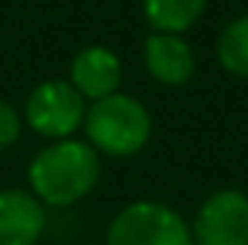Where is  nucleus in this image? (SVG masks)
Masks as SVG:
<instances>
[{
  "instance_id": "nucleus-1",
  "label": "nucleus",
  "mask_w": 248,
  "mask_h": 245,
  "mask_svg": "<svg viewBox=\"0 0 248 245\" xmlns=\"http://www.w3.org/2000/svg\"><path fill=\"white\" fill-rule=\"evenodd\" d=\"M101 153L87 138L49 141L29 162V187L49 208H72L101 182Z\"/></svg>"
},
{
  "instance_id": "nucleus-2",
  "label": "nucleus",
  "mask_w": 248,
  "mask_h": 245,
  "mask_svg": "<svg viewBox=\"0 0 248 245\" xmlns=\"http://www.w3.org/2000/svg\"><path fill=\"white\" fill-rule=\"evenodd\" d=\"M84 138L110 159L139 156L153 138V116L147 104L130 92H113L90 101L84 116Z\"/></svg>"
},
{
  "instance_id": "nucleus-3",
  "label": "nucleus",
  "mask_w": 248,
  "mask_h": 245,
  "mask_svg": "<svg viewBox=\"0 0 248 245\" xmlns=\"http://www.w3.org/2000/svg\"><path fill=\"white\" fill-rule=\"evenodd\" d=\"M104 245H196L190 219L168 202L136 199L124 205L104 231Z\"/></svg>"
},
{
  "instance_id": "nucleus-4",
  "label": "nucleus",
  "mask_w": 248,
  "mask_h": 245,
  "mask_svg": "<svg viewBox=\"0 0 248 245\" xmlns=\"http://www.w3.org/2000/svg\"><path fill=\"white\" fill-rule=\"evenodd\" d=\"M84 116L87 98L66 78L41 81L23 104V124L49 141L72 138L84 127Z\"/></svg>"
},
{
  "instance_id": "nucleus-5",
  "label": "nucleus",
  "mask_w": 248,
  "mask_h": 245,
  "mask_svg": "<svg viewBox=\"0 0 248 245\" xmlns=\"http://www.w3.org/2000/svg\"><path fill=\"white\" fill-rule=\"evenodd\" d=\"M196 245H248V193L240 187H219L208 193L193 219Z\"/></svg>"
},
{
  "instance_id": "nucleus-6",
  "label": "nucleus",
  "mask_w": 248,
  "mask_h": 245,
  "mask_svg": "<svg viewBox=\"0 0 248 245\" xmlns=\"http://www.w3.org/2000/svg\"><path fill=\"white\" fill-rule=\"evenodd\" d=\"M141 61L147 75L168 90L187 87L196 72V52L185 41V35L150 32L141 44Z\"/></svg>"
},
{
  "instance_id": "nucleus-7",
  "label": "nucleus",
  "mask_w": 248,
  "mask_h": 245,
  "mask_svg": "<svg viewBox=\"0 0 248 245\" xmlns=\"http://www.w3.org/2000/svg\"><path fill=\"white\" fill-rule=\"evenodd\" d=\"M66 81L87 98V104L98 101V98H107V95L122 90L124 81L122 58L110 46H101V44L84 46L69 61V78Z\"/></svg>"
},
{
  "instance_id": "nucleus-8",
  "label": "nucleus",
  "mask_w": 248,
  "mask_h": 245,
  "mask_svg": "<svg viewBox=\"0 0 248 245\" xmlns=\"http://www.w3.org/2000/svg\"><path fill=\"white\" fill-rule=\"evenodd\" d=\"M46 231V205L20 187L0 190V245H38Z\"/></svg>"
},
{
  "instance_id": "nucleus-9",
  "label": "nucleus",
  "mask_w": 248,
  "mask_h": 245,
  "mask_svg": "<svg viewBox=\"0 0 248 245\" xmlns=\"http://www.w3.org/2000/svg\"><path fill=\"white\" fill-rule=\"evenodd\" d=\"M141 12L150 32L185 35L208 12V0H141Z\"/></svg>"
},
{
  "instance_id": "nucleus-10",
  "label": "nucleus",
  "mask_w": 248,
  "mask_h": 245,
  "mask_svg": "<svg viewBox=\"0 0 248 245\" xmlns=\"http://www.w3.org/2000/svg\"><path fill=\"white\" fill-rule=\"evenodd\" d=\"M217 61L219 66L234 75V78H248V12L228 20L219 35H217Z\"/></svg>"
},
{
  "instance_id": "nucleus-11",
  "label": "nucleus",
  "mask_w": 248,
  "mask_h": 245,
  "mask_svg": "<svg viewBox=\"0 0 248 245\" xmlns=\"http://www.w3.org/2000/svg\"><path fill=\"white\" fill-rule=\"evenodd\" d=\"M20 133H23V116L9 101L0 98V150H9L12 144H17Z\"/></svg>"
}]
</instances>
